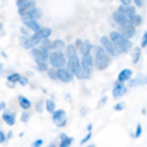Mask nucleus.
<instances>
[{
	"label": "nucleus",
	"mask_w": 147,
	"mask_h": 147,
	"mask_svg": "<svg viewBox=\"0 0 147 147\" xmlns=\"http://www.w3.org/2000/svg\"><path fill=\"white\" fill-rule=\"evenodd\" d=\"M108 38H110L111 43L114 45V48H115V51H117L118 55L120 53H127L133 48V43L130 42V39H125L118 30H113Z\"/></svg>",
	"instance_id": "nucleus-1"
},
{
	"label": "nucleus",
	"mask_w": 147,
	"mask_h": 147,
	"mask_svg": "<svg viewBox=\"0 0 147 147\" xmlns=\"http://www.w3.org/2000/svg\"><path fill=\"white\" fill-rule=\"evenodd\" d=\"M94 49V55H92V59H94V65L97 66V69L100 71H104L110 66L111 63V58L110 55L101 48V46H92Z\"/></svg>",
	"instance_id": "nucleus-2"
},
{
	"label": "nucleus",
	"mask_w": 147,
	"mask_h": 147,
	"mask_svg": "<svg viewBox=\"0 0 147 147\" xmlns=\"http://www.w3.org/2000/svg\"><path fill=\"white\" fill-rule=\"evenodd\" d=\"M48 63L52 68H55V69L65 68V65H66L65 53L62 51H51L49 52V56H48Z\"/></svg>",
	"instance_id": "nucleus-3"
},
{
	"label": "nucleus",
	"mask_w": 147,
	"mask_h": 147,
	"mask_svg": "<svg viewBox=\"0 0 147 147\" xmlns=\"http://www.w3.org/2000/svg\"><path fill=\"white\" fill-rule=\"evenodd\" d=\"M32 58L35 59V62H48V56H49V51L40 48V46H35L30 49Z\"/></svg>",
	"instance_id": "nucleus-4"
},
{
	"label": "nucleus",
	"mask_w": 147,
	"mask_h": 147,
	"mask_svg": "<svg viewBox=\"0 0 147 147\" xmlns=\"http://www.w3.org/2000/svg\"><path fill=\"white\" fill-rule=\"evenodd\" d=\"M40 40H42V38H40L36 32H33V35L26 36V38L22 39V46H23L25 49H32V48L38 46V45L40 43Z\"/></svg>",
	"instance_id": "nucleus-5"
},
{
	"label": "nucleus",
	"mask_w": 147,
	"mask_h": 147,
	"mask_svg": "<svg viewBox=\"0 0 147 147\" xmlns=\"http://www.w3.org/2000/svg\"><path fill=\"white\" fill-rule=\"evenodd\" d=\"M56 78H58V81H61V82L69 84L75 77H74V74H72L71 71H68L66 68H59V69H56Z\"/></svg>",
	"instance_id": "nucleus-6"
},
{
	"label": "nucleus",
	"mask_w": 147,
	"mask_h": 147,
	"mask_svg": "<svg viewBox=\"0 0 147 147\" xmlns=\"http://www.w3.org/2000/svg\"><path fill=\"white\" fill-rule=\"evenodd\" d=\"M100 42H101V45H100V46H101V48H102V49L110 55V56H117V55H118V53H117V51H115V48H114V45L111 43V40H110V38H108V36H102Z\"/></svg>",
	"instance_id": "nucleus-7"
},
{
	"label": "nucleus",
	"mask_w": 147,
	"mask_h": 147,
	"mask_svg": "<svg viewBox=\"0 0 147 147\" xmlns=\"http://www.w3.org/2000/svg\"><path fill=\"white\" fill-rule=\"evenodd\" d=\"M19 15H20V16H26V18H32V19L38 20V19H40L42 12H40V9H39V7L33 6V7H29V9H25V10L19 12Z\"/></svg>",
	"instance_id": "nucleus-8"
},
{
	"label": "nucleus",
	"mask_w": 147,
	"mask_h": 147,
	"mask_svg": "<svg viewBox=\"0 0 147 147\" xmlns=\"http://www.w3.org/2000/svg\"><path fill=\"white\" fill-rule=\"evenodd\" d=\"M118 32H120L125 39H131L133 36H136V28L131 26L130 23H127V25H120Z\"/></svg>",
	"instance_id": "nucleus-9"
},
{
	"label": "nucleus",
	"mask_w": 147,
	"mask_h": 147,
	"mask_svg": "<svg viewBox=\"0 0 147 147\" xmlns=\"http://www.w3.org/2000/svg\"><path fill=\"white\" fill-rule=\"evenodd\" d=\"M22 23H23V26H25V28H28V29H30V30H33V32H36V30H39V29H40L39 22H38V20H35V19H32V18L22 16Z\"/></svg>",
	"instance_id": "nucleus-10"
},
{
	"label": "nucleus",
	"mask_w": 147,
	"mask_h": 147,
	"mask_svg": "<svg viewBox=\"0 0 147 147\" xmlns=\"http://www.w3.org/2000/svg\"><path fill=\"white\" fill-rule=\"evenodd\" d=\"M65 58L66 61H80V56H78V51L75 49L74 45H66L65 46Z\"/></svg>",
	"instance_id": "nucleus-11"
},
{
	"label": "nucleus",
	"mask_w": 147,
	"mask_h": 147,
	"mask_svg": "<svg viewBox=\"0 0 147 147\" xmlns=\"http://www.w3.org/2000/svg\"><path fill=\"white\" fill-rule=\"evenodd\" d=\"M125 92H127V87H125V84L117 81V82L114 84V87H113V97L120 98V97H123Z\"/></svg>",
	"instance_id": "nucleus-12"
},
{
	"label": "nucleus",
	"mask_w": 147,
	"mask_h": 147,
	"mask_svg": "<svg viewBox=\"0 0 147 147\" xmlns=\"http://www.w3.org/2000/svg\"><path fill=\"white\" fill-rule=\"evenodd\" d=\"M2 118H3V121H5L7 125H15V124H16V113H15V111L5 110L3 114H2Z\"/></svg>",
	"instance_id": "nucleus-13"
},
{
	"label": "nucleus",
	"mask_w": 147,
	"mask_h": 147,
	"mask_svg": "<svg viewBox=\"0 0 147 147\" xmlns=\"http://www.w3.org/2000/svg\"><path fill=\"white\" fill-rule=\"evenodd\" d=\"M111 18H113V20H114L118 26H120V25H127V23H130V19H128L125 15L120 13L118 10H115V12L113 13V16H111Z\"/></svg>",
	"instance_id": "nucleus-14"
},
{
	"label": "nucleus",
	"mask_w": 147,
	"mask_h": 147,
	"mask_svg": "<svg viewBox=\"0 0 147 147\" xmlns=\"http://www.w3.org/2000/svg\"><path fill=\"white\" fill-rule=\"evenodd\" d=\"M80 62H81V68H88V69H91V68L94 66V59H92V53L90 52V53L84 55V56H82V59H80Z\"/></svg>",
	"instance_id": "nucleus-15"
},
{
	"label": "nucleus",
	"mask_w": 147,
	"mask_h": 147,
	"mask_svg": "<svg viewBox=\"0 0 147 147\" xmlns=\"http://www.w3.org/2000/svg\"><path fill=\"white\" fill-rule=\"evenodd\" d=\"M131 77H133V71L127 68V69L120 71L118 77H117V81H118V82H127L128 80H131Z\"/></svg>",
	"instance_id": "nucleus-16"
},
{
	"label": "nucleus",
	"mask_w": 147,
	"mask_h": 147,
	"mask_svg": "<svg viewBox=\"0 0 147 147\" xmlns=\"http://www.w3.org/2000/svg\"><path fill=\"white\" fill-rule=\"evenodd\" d=\"M16 6L19 7V12H22V10L33 7L36 5H35V0H16Z\"/></svg>",
	"instance_id": "nucleus-17"
},
{
	"label": "nucleus",
	"mask_w": 147,
	"mask_h": 147,
	"mask_svg": "<svg viewBox=\"0 0 147 147\" xmlns=\"http://www.w3.org/2000/svg\"><path fill=\"white\" fill-rule=\"evenodd\" d=\"M120 13H123V15H125L128 19H130V16H133V15H136V7L134 6H131V5H128V6H120L118 9H117Z\"/></svg>",
	"instance_id": "nucleus-18"
},
{
	"label": "nucleus",
	"mask_w": 147,
	"mask_h": 147,
	"mask_svg": "<svg viewBox=\"0 0 147 147\" xmlns=\"http://www.w3.org/2000/svg\"><path fill=\"white\" fill-rule=\"evenodd\" d=\"M18 102H19V105H20V108L22 110H30V107H32V102H30V100H28L25 95H19L18 97Z\"/></svg>",
	"instance_id": "nucleus-19"
},
{
	"label": "nucleus",
	"mask_w": 147,
	"mask_h": 147,
	"mask_svg": "<svg viewBox=\"0 0 147 147\" xmlns=\"http://www.w3.org/2000/svg\"><path fill=\"white\" fill-rule=\"evenodd\" d=\"M146 84V78L143 75L137 77L136 80H128V87L130 88H136V87H140V85H144Z\"/></svg>",
	"instance_id": "nucleus-20"
},
{
	"label": "nucleus",
	"mask_w": 147,
	"mask_h": 147,
	"mask_svg": "<svg viewBox=\"0 0 147 147\" xmlns=\"http://www.w3.org/2000/svg\"><path fill=\"white\" fill-rule=\"evenodd\" d=\"M91 49H92V45L90 43V40H82V45H81V49L78 51V53H80L81 56H84V55L90 53Z\"/></svg>",
	"instance_id": "nucleus-21"
},
{
	"label": "nucleus",
	"mask_w": 147,
	"mask_h": 147,
	"mask_svg": "<svg viewBox=\"0 0 147 147\" xmlns=\"http://www.w3.org/2000/svg\"><path fill=\"white\" fill-rule=\"evenodd\" d=\"M63 117H66V111L65 110H55L53 113H52V121L53 123H58L61 118H63Z\"/></svg>",
	"instance_id": "nucleus-22"
},
{
	"label": "nucleus",
	"mask_w": 147,
	"mask_h": 147,
	"mask_svg": "<svg viewBox=\"0 0 147 147\" xmlns=\"http://www.w3.org/2000/svg\"><path fill=\"white\" fill-rule=\"evenodd\" d=\"M143 23V18L140 16V15H133V16H130V25L131 26H134V28H137V26H140Z\"/></svg>",
	"instance_id": "nucleus-23"
},
{
	"label": "nucleus",
	"mask_w": 147,
	"mask_h": 147,
	"mask_svg": "<svg viewBox=\"0 0 147 147\" xmlns=\"http://www.w3.org/2000/svg\"><path fill=\"white\" fill-rule=\"evenodd\" d=\"M65 43H63V40H53L52 43H51V51H62V49H65Z\"/></svg>",
	"instance_id": "nucleus-24"
},
{
	"label": "nucleus",
	"mask_w": 147,
	"mask_h": 147,
	"mask_svg": "<svg viewBox=\"0 0 147 147\" xmlns=\"http://www.w3.org/2000/svg\"><path fill=\"white\" fill-rule=\"evenodd\" d=\"M74 143V138L69 136H65L63 138H61V143L58 144V147H71Z\"/></svg>",
	"instance_id": "nucleus-25"
},
{
	"label": "nucleus",
	"mask_w": 147,
	"mask_h": 147,
	"mask_svg": "<svg viewBox=\"0 0 147 147\" xmlns=\"http://www.w3.org/2000/svg\"><path fill=\"white\" fill-rule=\"evenodd\" d=\"M36 33H38L42 39H45V38H49V36H51L52 30H51L49 28H42V26H40V29H39V30H36Z\"/></svg>",
	"instance_id": "nucleus-26"
},
{
	"label": "nucleus",
	"mask_w": 147,
	"mask_h": 147,
	"mask_svg": "<svg viewBox=\"0 0 147 147\" xmlns=\"http://www.w3.org/2000/svg\"><path fill=\"white\" fill-rule=\"evenodd\" d=\"M45 108H46V111H48L49 114H52V113L56 110L55 101H53V100H46V101H45Z\"/></svg>",
	"instance_id": "nucleus-27"
},
{
	"label": "nucleus",
	"mask_w": 147,
	"mask_h": 147,
	"mask_svg": "<svg viewBox=\"0 0 147 147\" xmlns=\"http://www.w3.org/2000/svg\"><path fill=\"white\" fill-rule=\"evenodd\" d=\"M20 74H16V72H13V74H10V75L7 77V82H12V84H16L19 80H20Z\"/></svg>",
	"instance_id": "nucleus-28"
},
{
	"label": "nucleus",
	"mask_w": 147,
	"mask_h": 147,
	"mask_svg": "<svg viewBox=\"0 0 147 147\" xmlns=\"http://www.w3.org/2000/svg\"><path fill=\"white\" fill-rule=\"evenodd\" d=\"M140 56H141V48H136L133 51V63H137L140 61Z\"/></svg>",
	"instance_id": "nucleus-29"
},
{
	"label": "nucleus",
	"mask_w": 147,
	"mask_h": 147,
	"mask_svg": "<svg viewBox=\"0 0 147 147\" xmlns=\"http://www.w3.org/2000/svg\"><path fill=\"white\" fill-rule=\"evenodd\" d=\"M36 68H38V71H40V72H46L48 68H49V63H48V62H36Z\"/></svg>",
	"instance_id": "nucleus-30"
},
{
	"label": "nucleus",
	"mask_w": 147,
	"mask_h": 147,
	"mask_svg": "<svg viewBox=\"0 0 147 147\" xmlns=\"http://www.w3.org/2000/svg\"><path fill=\"white\" fill-rule=\"evenodd\" d=\"M46 72H48V75H49V78H51L52 81H56V80H58V78H56V69H55V68L51 66V68H48Z\"/></svg>",
	"instance_id": "nucleus-31"
},
{
	"label": "nucleus",
	"mask_w": 147,
	"mask_h": 147,
	"mask_svg": "<svg viewBox=\"0 0 147 147\" xmlns=\"http://www.w3.org/2000/svg\"><path fill=\"white\" fill-rule=\"evenodd\" d=\"M20 120H22V123H28L29 120H30V111H23L22 113V115H20Z\"/></svg>",
	"instance_id": "nucleus-32"
},
{
	"label": "nucleus",
	"mask_w": 147,
	"mask_h": 147,
	"mask_svg": "<svg viewBox=\"0 0 147 147\" xmlns=\"http://www.w3.org/2000/svg\"><path fill=\"white\" fill-rule=\"evenodd\" d=\"M141 133H143V127H141V124H137L136 133H134V134H131V137H133V138H138V137L141 136Z\"/></svg>",
	"instance_id": "nucleus-33"
},
{
	"label": "nucleus",
	"mask_w": 147,
	"mask_h": 147,
	"mask_svg": "<svg viewBox=\"0 0 147 147\" xmlns=\"http://www.w3.org/2000/svg\"><path fill=\"white\" fill-rule=\"evenodd\" d=\"M66 124H68V120H66V117H63V118H61L58 123H55V125H56V127H59V128L65 127Z\"/></svg>",
	"instance_id": "nucleus-34"
},
{
	"label": "nucleus",
	"mask_w": 147,
	"mask_h": 147,
	"mask_svg": "<svg viewBox=\"0 0 147 147\" xmlns=\"http://www.w3.org/2000/svg\"><path fill=\"white\" fill-rule=\"evenodd\" d=\"M91 137H92V133H91V131H88V134H87V136L81 140V144H87V143L91 140Z\"/></svg>",
	"instance_id": "nucleus-35"
},
{
	"label": "nucleus",
	"mask_w": 147,
	"mask_h": 147,
	"mask_svg": "<svg viewBox=\"0 0 147 147\" xmlns=\"http://www.w3.org/2000/svg\"><path fill=\"white\" fill-rule=\"evenodd\" d=\"M124 108H125V104H124V102H118V104H115L114 111H123Z\"/></svg>",
	"instance_id": "nucleus-36"
},
{
	"label": "nucleus",
	"mask_w": 147,
	"mask_h": 147,
	"mask_svg": "<svg viewBox=\"0 0 147 147\" xmlns=\"http://www.w3.org/2000/svg\"><path fill=\"white\" fill-rule=\"evenodd\" d=\"M40 146H43V140H42V138H38V140H35V141L32 143L30 147H40Z\"/></svg>",
	"instance_id": "nucleus-37"
},
{
	"label": "nucleus",
	"mask_w": 147,
	"mask_h": 147,
	"mask_svg": "<svg viewBox=\"0 0 147 147\" xmlns=\"http://www.w3.org/2000/svg\"><path fill=\"white\" fill-rule=\"evenodd\" d=\"M146 46H147V33L143 35V38H141V43H140V48H146Z\"/></svg>",
	"instance_id": "nucleus-38"
},
{
	"label": "nucleus",
	"mask_w": 147,
	"mask_h": 147,
	"mask_svg": "<svg viewBox=\"0 0 147 147\" xmlns=\"http://www.w3.org/2000/svg\"><path fill=\"white\" fill-rule=\"evenodd\" d=\"M36 111H38V113H43V102H42V101H39V102L36 104Z\"/></svg>",
	"instance_id": "nucleus-39"
},
{
	"label": "nucleus",
	"mask_w": 147,
	"mask_h": 147,
	"mask_svg": "<svg viewBox=\"0 0 147 147\" xmlns=\"http://www.w3.org/2000/svg\"><path fill=\"white\" fill-rule=\"evenodd\" d=\"M81 45H82V40H81V39H77V40H75V43H74V46H75V49H77V51H80V49H81Z\"/></svg>",
	"instance_id": "nucleus-40"
},
{
	"label": "nucleus",
	"mask_w": 147,
	"mask_h": 147,
	"mask_svg": "<svg viewBox=\"0 0 147 147\" xmlns=\"http://www.w3.org/2000/svg\"><path fill=\"white\" fill-rule=\"evenodd\" d=\"M0 143H6V133L0 130Z\"/></svg>",
	"instance_id": "nucleus-41"
},
{
	"label": "nucleus",
	"mask_w": 147,
	"mask_h": 147,
	"mask_svg": "<svg viewBox=\"0 0 147 147\" xmlns=\"http://www.w3.org/2000/svg\"><path fill=\"white\" fill-rule=\"evenodd\" d=\"M18 82H19L20 85H28V82H29V81H28V78H25V77H20V80H19Z\"/></svg>",
	"instance_id": "nucleus-42"
},
{
	"label": "nucleus",
	"mask_w": 147,
	"mask_h": 147,
	"mask_svg": "<svg viewBox=\"0 0 147 147\" xmlns=\"http://www.w3.org/2000/svg\"><path fill=\"white\" fill-rule=\"evenodd\" d=\"M133 2L136 3L137 7H143V5H144V3H143V0H133Z\"/></svg>",
	"instance_id": "nucleus-43"
},
{
	"label": "nucleus",
	"mask_w": 147,
	"mask_h": 147,
	"mask_svg": "<svg viewBox=\"0 0 147 147\" xmlns=\"http://www.w3.org/2000/svg\"><path fill=\"white\" fill-rule=\"evenodd\" d=\"M107 100H108L107 97H102V98H101V101H100V104H98V107H102V105H105Z\"/></svg>",
	"instance_id": "nucleus-44"
},
{
	"label": "nucleus",
	"mask_w": 147,
	"mask_h": 147,
	"mask_svg": "<svg viewBox=\"0 0 147 147\" xmlns=\"http://www.w3.org/2000/svg\"><path fill=\"white\" fill-rule=\"evenodd\" d=\"M120 3L123 6H128V5H131V0H120Z\"/></svg>",
	"instance_id": "nucleus-45"
},
{
	"label": "nucleus",
	"mask_w": 147,
	"mask_h": 147,
	"mask_svg": "<svg viewBox=\"0 0 147 147\" xmlns=\"http://www.w3.org/2000/svg\"><path fill=\"white\" fill-rule=\"evenodd\" d=\"M5 110H6V102L0 101V111H5Z\"/></svg>",
	"instance_id": "nucleus-46"
},
{
	"label": "nucleus",
	"mask_w": 147,
	"mask_h": 147,
	"mask_svg": "<svg viewBox=\"0 0 147 147\" xmlns=\"http://www.w3.org/2000/svg\"><path fill=\"white\" fill-rule=\"evenodd\" d=\"M13 137V131H9V133H6V140H10Z\"/></svg>",
	"instance_id": "nucleus-47"
},
{
	"label": "nucleus",
	"mask_w": 147,
	"mask_h": 147,
	"mask_svg": "<svg viewBox=\"0 0 147 147\" xmlns=\"http://www.w3.org/2000/svg\"><path fill=\"white\" fill-rule=\"evenodd\" d=\"M48 147H58V144H56V141H52V143H51Z\"/></svg>",
	"instance_id": "nucleus-48"
},
{
	"label": "nucleus",
	"mask_w": 147,
	"mask_h": 147,
	"mask_svg": "<svg viewBox=\"0 0 147 147\" xmlns=\"http://www.w3.org/2000/svg\"><path fill=\"white\" fill-rule=\"evenodd\" d=\"M87 130H88V131H92V124H88V125H87Z\"/></svg>",
	"instance_id": "nucleus-49"
},
{
	"label": "nucleus",
	"mask_w": 147,
	"mask_h": 147,
	"mask_svg": "<svg viewBox=\"0 0 147 147\" xmlns=\"http://www.w3.org/2000/svg\"><path fill=\"white\" fill-rule=\"evenodd\" d=\"M85 147H97L95 144H88V146H85Z\"/></svg>",
	"instance_id": "nucleus-50"
},
{
	"label": "nucleus",
	"mask_w": 147,
	"mask_h": 147,
	"mask_svg": "<svg viewBox=\"0 0 147 147\" xmlns=\"http://www.w3.org/2000/svg\"><path fill=\"white\" fill-rule=\"evenodd\" d=\"M3 71V63H0V72Z\"/></svg>",
	"instance_id": "nucleus-51"
},
{
	"label": "nucleus",
	"mask_w": 147,
	"mask_h": 147,
	"mask_svg": "<svg viewBox=\"0 0 147 147\" xmlns=\"http://www.w3.org/2000/svg\"><path fill=\"white\" fill-rule=\"evenodd\" d=\"M3 30V23H0V32Z\"/></svg>",
	"instance_id": "nucleus-52"
}]
</instances>
